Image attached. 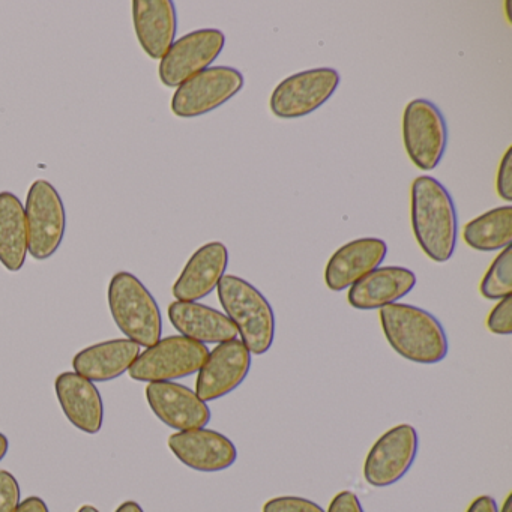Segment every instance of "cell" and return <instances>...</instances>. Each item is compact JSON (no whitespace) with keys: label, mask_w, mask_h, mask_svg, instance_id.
<instances>
[{"label":"cell","mask_w":512,"mask_h":512,"mask_svg":"<svg viewBox=\"0 0 512 512\" xmlns=\"http://www.w3.org/2000/svg\"><path fill=\"white\" fill-rule=\"evenodd\" d=\"M410 220L416 242L428 259L445 263L454 256L457 209L445 185L431 176L416 178L410 190Z\"/></svg>","instance_id":"obj_1"},{"label":"cell","mask_w":512,"mask_h":512,"mask_svg":"<svg viewBox=\"0 0 512 512\" xmlns=\"http://www.w3.org/2000/svg\"><path fill=\"white\" fill-rule=\"evenodd\" d=\"M380 325L389 346L413 364L434 365L448 355V335L442 323L424 308L410 304L380 308Z\"/></svg>","instance_id":"obj_2"},{"label":"cell","mask_w":512,"mask_h":512,"mask_svg":"<svg viewBox=\"0 0 512 512\" xmlns=\"http://www.w3.org/2000/svg\"><path fill=\"white\" fill-rule=\"evenodd\" d=\"M224 314L251 355H265L275 338V314L262 292L244 278L224 275L217 287Z\"/></svg>","instance_id":"obj_3"},{"label":"cell","mask_w":512,"mask_h":512,"mask_svg":"<svg viewBox=\"0 0 512 512\" xmlns=\"http://www.w3.org/2000/svg\"><path fill=\"white\" fill-rule=\"evenodd\" d=\"M110 313L128 340L140 347L154 346L163 335L160 307L145 284L130 272L113 275L107 290Z\"/></svg>","instance_id":"obj_4"},{"label":"cell","mask_w":512,"mask_h":512,"mask_svg":"<svg viewBox=\"0 0 512 512\" xmlns=\"http://www.w3.org/2000/svg\"><path fill=\"white\" fill-rule=\"evenodd\" d=\"M208 353L205 344L182 335H170L146 347L128 373L137 382H175L199 373Z\"/></svg>","instance_id":"obj_5"},{"label":"cell","mask_w":512,"mask_h":512,"mask_svg":"<svg viewBox=\"0 0 512 512\" xmlns=\"http://www.w3.org/2000/svg\"><path fill=\"white\" fill-rule=\"evenodd\" d=\"M29 254L35 260L55 256L67 230V212L61 194L49 181L38 179L26 197Z\"/></svg>","instance_id":"obj_6"},{"label":"cell","mask_w":512,"mask_h":512,"mask_svg":"<svg viewBox=\"0 0 512 512\" xmlns=\"http://www.w3.org/2000/svg\"><path fill=\"white\" fill-rule=\"evenodd\" d=\"M403 143L410 161L422 172L439 166L448 146V125L431 101H410L403 113Z\"/></svg>","instance_id":"obj_7"},{"label":"cell","mask_w":512,"mask_h":512,"mask_svg":"<svg viewBox=\"0 0 512 512\" xmlns=\"http://www.w3.org/2000/svg\"><path fill=\"white\" fill-rule=\"evenodd\" d=\"M340 82V73L329 67L293 74L274 89L269 109L278 119L305 118L331 100Z\"/></svg>","instance_id":"obj_8"},{"label":"cell","mask_w":512,"mask_h":512,"mask_svg":"<svg viewBox=\"0 0 512 512\" xmlns=\"http://www.w3.org/2000/svg\"><path fill=\"white\" fill-rule=\"evenodd\" d=\"M244 85V76L236 68H208L176 88L170 104L173 115L182 119L208 115L236 97Z\"/></svg>","instance_id":"obj_9"},{"label":"cell","mask_w":512,"mask_h":512,"mask_svg":"<svg viewBox=\"0 0 512 512\" xmlns=\"http://www.w3.org/2000/svg\"><path fill=\"white\" fill-rule=\"evenodd\" d=\"M418 449V431L413 425L400 424L385 431L365 458V481L374 488L397 484L412 469Z\"/></svg>","instance_id":"obj_10"},{"label":"cell","mask_w":512,"mask_h":512,"mask_svg":"<svg viewBox=\"0 0 512 512\" xmlns=\"http://www.w3.org/2000/svg\"><path fill=\"white\" fill-rule=\"evenodd\" d=\"M226 46V37L218 29H200L190 32L172 44L161 59L158 74L167 88H178L182 83L208 70Z\"/></svg>","instance_id":"obj_11"},{"label":"cell","mask_w":512,"mask_h":512,"mask_svg":"<svg viewBox=\"0 0 512 512\" xmlns=\"http://www.w3.org/2000/svg\"><path fill=\"white\" fill-rule=\"evenodd\" d=\"M251 370V353L241 340L226 341L209 350L196 380V394L205 403L220 400L244 383Z\"/></svg>","instance_id":"obj_12"},{"label":"cell","mask_w":512,"mask_h":512,"mask_svg":"<svg viewBox=\"0 0 512 512\" xmlns=\"http://www.w3.org/2000/svg\"><path fill=\"white\" fill-rule=\"evenodd\" d=\"M167 445L184 466L196 472H223L238 460L235 443L220 431L206 427L176 431Z\"/></svg>","instance_id":"obj_13"},{"label":"cell","mask_w":512,"mask_h":512,"mask_svg":"<svg viewBox=\"0 0 512 512\" xmlns=\"http://www.w3.org/2000/svg\"><path fill=\"white\" fill-rule=\"evenodd\" d=\"M145 394L154 415L173 430L203 428L211 421L208 403H205L196 391L181 383H149Z\"/></svg>","instance_id":"obj_14"},{"label":"cell","mask_w":512,"mask_h":512,"mask_svg":"<svg viewBox=\"0 0 512 512\" xmlns=\"http://www.w3.org/2000/svg\"><path fill=\"white\" fill-rule=\"evenodd\" d=\"M388 254V245L379 238H359L338 248L325 268L326 287L343 292L365 275L379 268Z\"/></svg>","instance_id":"obj_15"},{"label":"cell","mask_w":512,"mask_h":512,"mask_svg":"<svg viewBox=\"0 0 512 512\" xmlns=\"http://www.w3.org/2000/svg\"><path fill=\"white\" fill-rule=\"evenodd\" d=\"M229 266V250L223 242H209L200 247L182 269L173 284L176 301L199 302L217 290Z\"/></svg>","instance_id":"obj_16"},{"label":"cell","mask_w":512,"mask_h":512,"mask_svg":"<svg viewBox=\"0 0 512 512\" xmlns=\"http://www.w3.org/2000/svg\"><path fill=\"white\" fill-rule=\"evenodd\" d=\"M56 397L68 421L86 434L100 433L104 424V404L100 391L91 380L74 371L59 374Z\"/></svg>","instance_id":"obj_17"},{"label":"cell","mask_w":512,"mask_h":512,"mask_svg":"<svg viewBox=\"0 0 512 512\" xmlns=\"http://www.w3.org/2000/svg\"><path fill=\"white\" fill-rule=\"evenodd\" d=\"M415 286L416 275L410 269L379 266L350 287L347 301L356 310H380L409 295Z\"/></svg>","instance_id":"obj_18"},{"label":"cell","mask_w":512,"mask_h":512,"mask_svg":"<svg viewBox=\"0 0 512 512\" xmlns=\"http://www.w3.org/2000/svg\"><path fill=\"white\" fill-rule=\"evenodd\" d=\"M133 23L143 52L161 61L178 31L175 4L172 0H134Z\"/></svg>","instance_id":"obj_19"},{"label":"cell","mask_w":512,"mask_h":512,"mask_svg":"<svg viewBox=\"0 0 512 512\" xmlns=\"http://www.w3.org/2000/svg\"><path fill=\"white\" fill-rule=\"evenodd\" d=\"M169 319L182 335L202 344H221L238 337L229 317L200 302L175 301L169 305Z\"/></svg>","instance_id":"obj_20"},{"label":"cell","mask_w":512,"mask_h":512,"mask_svg":"<svg viewBox=\"0 0 512 512\" xmlns=\"http://www.w3.org/2000/svg\"><path fill=\"white\" fill-rule=\"evenodd\" d=\"M139 355V344L128 338L103 341L74 356V373L91 382H110L128 373Z\"/></svg>","instance_id":"obj_21"},{"label":"cell","mask_w":512,"mask_h":512,"mask_svg":"<svg viewBox=\"0 0 512 512\" xmlns=\"http://www.w3.org/2000/svg\"><path fill=\"white\" fill-rule=\"evenodd\" d=\"M29 254L25 206L16 194L0 193V263L19 272Z\"/></svg>","instance_id":"obj_22"},{"label":"cell","mask_w":512,"mask_h":512,"mask_svg":"<svg viewBox=\"0 0 512 512\" xmlns=\"http://www.w3.org/2000/svg\"><path fill=\"white\" fill-rule=\"evenodd\" d=\"M467 247L482 253L502 251L512 241V206H499L484 212L464 226Z\"/></svg>","instance_id":"obj_23"},{"label":"cell","mask_w":512,"mask_h":512,"mask_svg":"<svg viewBox=\"0 0 512 512\" xmlns=\"http://www.w3.org/2000/svg\"><path fill=\"white\" fill-rule=\"evenodd\" d=\"M482 298L500 301L512 293V247L503 248L479 284Z\"/></svg>","instance_id":"obj_24"},{"label":"cell","mask_w":512,"mask_h":512,"mask_svg":"<svg viewBox=\"0 0 512 512\" xmlns=\"http://www.w3.org/2000/svg\"><path fill=\"white\" fill-rule=\"evenodd\" d=\"M262 512H326L319 503L299 496H278L263 505Z\"/></svg>","instance_id":"obj_25"},{"label":"cell","mask_w":512,"mask_h":512,"mask_svg":"<svg viewBox=\"0 0 512 512\" xmlns=\"http://www.w3.org/2000/svg\"><path fill=\"white\" fill-rule=\"evenodd\" d=\"M487 328L491 334H512V298L500 299L487 317Z\"/></svg>","instance_id":"obj_26"},{"label":"cell","mask_w":512,"mask_h":512,"mask_svg":"<svg viewBox=\"0 0 512 512\" xmlns=\"http://www.w3.org/2000/svg\"><path fill=\"white\" fill-rule=\"evenodd\" d=\"M19 481L8 470H0V512H16L22 502Z\"/></svg>","instance_id":"obj_27"},{"label":"cell","mask_w":512,"mask_h":512,"mask_svg":"<svg viewBox=\"0 0 512 512\" xmlns=\"http://www.w3.org/2000/svg\"><path fill=\"white\" fill-rule=\"evenodd\" d=\"M496 190L500 199L505 202L512 200V148L503 155L500 160L499 170H497Z\"/></svg>","instance_id":"obj_28"},{"label":"cell","mask_w":512,"mask_h":512,"mask_svg":"<svg viewBox=\"0 0 512 512\" xmlns=\"http://www.w3.org/2000/svg\"><path fill=\"white\" fill-rule=\"evenodd\" d=\"M326 512H365L361 500L353 491L344 490L335 494Z\"/></svg>","instance_id":"obj_29"},{"label":"cell","mask_w":512,"mask_h":512,"mask_svg":"<svg viewBox=\"0 0 512 512\" xmlns=\"http://www.w3.org/2000/svg\"><path fill=\"white\" fill-rule=\"evenodd\" d=\"M466 512H499V508L494 497L482 494L470 503Z\"/></svg>","instance_id":"obj_30"},{"label":"cell","mask_w":512,"mask_h":512,"mask_svg":"<svg viewBox=\"0 0 512 512\" xmlns=\"http://www.w3.org/2000/svg\"><path fill=\"white\" fill-rule=\"evenodd\" d=\"M16 512H50V509L41 497L31 496L20 502Z\"/></svg>","instance_id":"obj_31"},{"label":"cell","mask_w":512,"mask_h":512,"mask_svg":"<svg viewBox=\"0 0 512 512\" xmlns=\"http://www.w3.org/2000/svg\"><path fill=\"white\" fill-rule=\"evenodd\" d=\"M115 512H145L139 503L134 500H127V502L121 503Z\"/></svg>","instance_id":"obj_32"},{"label":"cell","mask_w":512,"mask_h":512,"mask_svg":"<svg viewBox=\"0 0 512 512\" xmlns=\"http://www.w3.org/2000/svg\"><path fill=\"white\" fill-rule=\"evenodd\" d=\"M8 449H10V440L4 433H0V461L7 457Z\"/></svg>","instance_id":"obj_33"},{"label":"cell","mask_w":512,"mask_h":512,"mask_svg":"<svg viewBox=\"0 0 512 512\" xmlns=\"http://www.w3.org/2000/svg\"><path fill=\"white\" fill-rule=\"evenodd\" d=\"M500 512H512V493L506 496L505 502H503L502 508H500Z\"/></svg>","instance_id":"obj_34"},{"label":"cell","mask_w":512,"mask_h":512,"mask_svg":"<svg viewBox=\"0 0 512 512\" xmlns=\"http://www.w3.org/2000/svg\"><path fill=\"white\" fill-rule=\"evenodd\" d=\"M77 512H100V511H98V509L95 508V506L83 505L82 508H80L79 511H77Z\"/></svg>","instance_id":"obj_35"}]
</instances>
